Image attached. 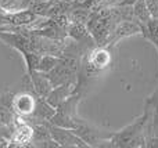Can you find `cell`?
Returning <instances> with one entry per match:
<instances>
[{"label": "cell", "mask_w": 158, "mask_h": 148, "mask_svg": "<svg viewBox=\"0 0 158 148\" xmlns=\"http://www.w3.org/2000/svg\"><path fill=\"white\" fill-rule=\"evenodd\" d=\"M36 107V97H33L28 91H22L11 98V110L15 112V115L22 118H29L32 116Z\"/></svg>", "instance_id": "7"}, {"label": "cell", "mask_w": 158, "mask_h": 148, "mask_svg": "<svg viewBox=\"0 0 158 148\" xmlns=\"http://www.w3.org/2000/svg\"><path fill=\"white\" fill-rule=\"evenodd\" d=\"M19 54L24 57V61H25V65H27L28 74H31V72H33V71H36V69H38L39 61H40V57H42L40 54L32 51V50H27V51H22V53H19Z\"/></svg>", "instance_id": "16"}, {"label": "cell", "mask_w": 158, "mask_h": 148, "mask_svg": "<svg viewBox=\"0 0 158 148\" xmlns=\"http://www.w3.org/2000/svg\"><path fill=\"white\" fill-rule=\"evenodd\" d=\"M0 40H3L7 46L13 47L19 53L31 50V38L28 30H19V32L0 30Z\"/></svg>", "instance_id": "8"}, {"label": "cell", "mask_w": 158, "mask_h": 148, "mask_svg": "<svg viewBox=\"0 0 158 148\" xmlns=\"http://www.w3.org/2000/svg\"><path fill=\"white\" fill-rule=\"evenodd\" d=\"M61 61V58L58 55H53V54H43L40 57V61H39V65L36 71L43 72V74H47L50 72L56 65H58Z\"/></svg>", "instance_id": "15"}, {"label": "cell", "mask_w": 158, "mask_h": 148, "mask_svg": "<svg viewBox=\"0 0 158 148\" xmlns=\"http://www.w3.org/2000/svg\"><path fill=\"white\" fill-rule=\"evenodd\" d=\"M142 35V24H139L135 19H125V21H119L115 24L114 29L111 30V35L108 38L107 46H112L118 40L123 38H131L135 35Z\"/></svg>", "instance_id": "6"}, {"label": "cell", "mask_w": 158, "mask_h": 148, "mask_svg": "<svg viewBox=\"0 0 158 148\" xmlns=\"http://www.w3.org/2000/svg\"><path fill=\"white\" fill-rule=\"evenodd\" d=\"M85 25L92 35L96 46H107V42L111 35V30L115 26V22L108 17L98 13L97 10H92V15Z\"/></svg>", "instance_id": "2"}, {"label": "cell", "mask_w": 158, "mask_h": 148, "mask_svg": "<svg viewBox=\"0 0 158 148\" xmlns=\"http://www.w3.org/2000/svg\"><path fill=\"white\" fill-rule=\"evenodd\" d=\"M69 2H72V3H74V2H77V0H69Z\"/></svg>", "instance_id": "21"}, {"label": "cell", "mask_w": 158, "mask_h": 148, "mask_svg": "<svg viewBox=\"0 0 158 148\" xmlns=\"http://www.w3.org/2000/svg\"><path fill=\"white\" fill-rule=\"evenodd\" d=\"M75 86H77V82H68V83H64V85L56 86V87H53L52 91L47 94L46 101L56 108L58 104H61L64 100H67L69 96L74 94Z\"/></svg>", "instance_id": "11"}, {"label": "cell", "mask_w": 158, "mask_h": 148, "mask_svg": "<svg viewBox=\"0 0 158 148\" xmlns=\"http://www.w3.org/2000/svg\"><path fill=\"white\" fill-rule=\"evenodd\" d=\"M35 2H47V0H35Z\"/></svg>", "instance_id": "20"}, {"label": "cell", "mask_w": 158, "mask_h": 148, "mask_svg": "<svg viewBox=\"0 0 158 148\" xmlns=\"http://www.w3.org/2000/svg\"><path fill=\"white\" fill-rule=\"evenodd\" d=\"M144 116L136 119L133 123H131L121 132L110 134L107 141L111 143V146L114 147H144L146 140L142 136V127L144 125Z\"/></svg>", "instance_id": "1"}, {"label": "cell", "mask_w": 158, "mask_h": 148, "mask_svg": "<svg viewBox=\"0 0 158 148\" xmlns=\"http://www.w3.org/2000/svg\"><path fill=\"white\" fill-rule=\"evenodd\" d=\"M144 2L151 14V18H158V0H144Z\"/></svg>", "instance_id": "17"}, {"label": "cell", "mask_w": 158, "mask_h": 148, "mask_svg": "<svg viewBox=\"0 0 158 148\" xmlns=\"http://www.w3.org/2000/svg\"><path fill=\"white\" fill-rule=\"evenodd\" d=\"M28 76H29L31 85H32L33 91H35L36 96L46 98L47 94H49L53 89L52 83H50L49 78L46 76V74L39 72V71H33V72H31V74H28Z\"/></svg>", "instance_id": "12"}, {"label": "cell", "mask_w": 158, "mask_h": 148, "mask_svg": "<svg viewBox=\"0 0 158 148\" xmlns=\"http://www.w3.org/2000/svg\"><path fill=\"white\" fill-rule=\"evenodd\" d=\"M33 126L25 118L17 115L10 138V147H32Z\"/></svg>", "instance_id": "4"}, {"label": "cell", "mask_w": 158, "mask_h": 148, "mask_svg": "<svg viewBox=\"0 0 158 148\" xmlns=\"http://www.w3.org/2000/svg\"><path fill=\"white\" fill-rule=\"evenodd\" d=\"M24 2H27V3H28V4H29V6H31V3H32V2H33V0H24Z\"/></svg>", "instance_id": "19"}, {"label": "cell", "mask_w": 158, "mask_h": 148, "mask_svg": "<svg viewBox=\"0 0 158 148\" xmlns=\"http://www.w3.org/2000/svg\"><path fill=\"white\" fill-rule=\"evenodd\" d=\"M67 35L71 40L81 43L83 46H86L87 49H93L96 46L94 40H93L92 35L89 33L86 25L85 24H77V22H71L69 26L67 28Z\"/></svg>", "instance_id": "10"}, {"label": "cell", "mask_w": 158, "mask_h": 148, "mask_svg": "<svg viewBox=\"0 0 158 148\" xmlns=\"http://www.w3.org/2000/svg\"><path fill=\"white\" fill-rule=\"evenodd\" d=\"M111 53L108 46H96L86 53L85 58V69L89 76H94L96 74L103 72L106 68L111 65Z\"/></svg>", "instance_id": "3"}, {"label": "cell", "mask_w": 158, "mask_h": 148, "mask_svg": "<svg viewBox=\"0 0 158 148\" xmlns=\"http://www.w3.org/2000/svg\"><path fill=\"white\" fill-rule=\"evenodd\" d=\"M132 8H133L135 21H137L139 24L146 25L151 19V14H150V11H148L147 4H146L144 0H136V2L132 4Z\"/></svg>", "instance_id": "14"}, {"label": "cell", "mask_w": 158, "mask_h": 148, "mask_svg": "<svg viewBox=\"0 0 158 148\" xmlns=\"http://www.w3.org/2000/svg\"><path fill=\"white\" fill-rule=\"evenodd\" d=\"M6 147H10V140L7 137L0 136V148H6Z\"/></svg>", "instance_id": "18"}, {"label": "cell", "mask_w": 158, "mask_h": 148, "mask_svg": "<svg viewBox=\"0 0 158 148\" xmlns=\"http://www.w3.org/2000/svg\"><path fill=\"white\" fill-rule=\"evenodd\" d=\"M90 15H92V10L78 4V3H72V7L67 11L69 22H77V24H86Z\"/></svg>", "instance_id": "13"}, {"label": "cell", "mask_w": 158, "mask_h": 148, "mask_svg": "<svg viewBox=\"0 0 158 148\" xmlns=\"http://www.w3.org/2000/svg\"><path fill=\"white\" fill-rule=\"evenodd\" d=\"M77 74H78L77 71H74L72 68L67 66L65 64H63L60 61L58 65H56L52 71L47 72L46 76L49 78L53 87H56V86L64 85V83L68 82H77Z\"/></svg>", "instance_id": "9"}, {"label": "cell", "mask_w": 158, "mask_h": 148, "mask_svg": "<svg viewBox=\"0 0 158 148\" xmlns=\"http://www.w3.org/2000/svg\"><path fill=\"white\" fill-rule=\"evenodd\" d=\"M47 127L52 138L58 144V147H89L72 129L57 126L50 123L49 121H47Z\"/></svg>", "instance_id": "5"}]
</instances>
